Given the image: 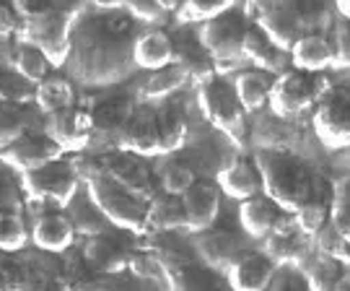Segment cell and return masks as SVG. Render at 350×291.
<instances>
[{
    "mask_svg": "<svg viewBox=\"0 0 350 291\" xmlns=\"http://www.w3.org/2000/svg\"><path fill=\"white\" fill-rule=\"evenodd\" d=\"M57 159H63V151L44 133H31V130H26L24 136H18L13 143L0 149V164L8 166L18 177L34 172L39 166L52 164Z\"/></svg>",
    "mask_w": 350,
    "mask_h": 291,
    "instance_id": "obj_13",
    "label": "cell"
},
{
    "mask_svg": "<svg viewBox=\"0 0 350 291\" xmlns=\"http://www.w3.org/2000/svg\"><path fill=\"white\" fill-rule=\"evenodd\" d=\"M75 229L65 211H44L34 218V224L29 229V242L42 250V253L60 255L70 250L75 242Z\"/></svg>",
    "mask_w": 350,
    "mask_h": 291,
    "instance_id": "obj_19",
    "label": "cell"
},
{
    "mask_svg": "<svg viewBox=\"0 0 350 291\" xmlns=\"http://www.w3.org/2000/svg\"><path fill=\"white\" fill-rule=\"evenodd\" d=\"M335 11L340 13V18H342V21H350V0H338Z\"/></svg>",
    "mask_w": 350,
    "mask_h": 291,
    "instance_id": "obj_49",
    "label": "cell"
},
{
    "mask_svg": "<svg viewBox=\"0 0 350 291\" xmlns=\"http://www.w3.org/2000/svg\"><path fill=\"white\" fill-rule=\"evenodd\" d=\"M198 107L215 130L237 146L247 143V112L237 99L234 84L226 76H211L198 84Z\"/></svg>",
    "mask_w": 350,
    "mask_h": 291,
    "instance_id": "obj_7",
    "label": "cell"
},
{
    "mask_svg": "<svg viewBox=\"0 0 350 291\" xmlns=\"http://www.w3.org/2000/svg\"><path fill=\"white\" fill-rule=\"evenodd\" d=\"M288 58H291L293 71L312 73V76L314 73H319V71H327V68H332V65H335L332 42H329L325 34H319V31L301 37L299 42L291 47Z\"/></svg>",
    "mask_w": 350,
    "mask_h": 291,
    "instance_id": "obj_27",
    "label": "cell"
},
{
    "mask_svg": "<svg viewBox=\"0 0 350 291\" xmlns=\"http://www.w3.org/2000/svg\"><path fill=\"white\" fill-rule=\"evenodd\" d=\"M18 188L21 185L13 182L11 169L0 164V211H16L18 214V208H21V203H18Z\"/></svg>",
    "mask_w": 350,
    "mask_h": 291,
    "instance_id": "obj_44",
    "label": "cell"
},
{
    "mask_svg": "<svg viewBox=\"0 0 350 291\" xmlns=\"http://www.w3.org/2000/svg\"><path fill=\"white\" fill-rule=\"evenodd\" d=\"M78 175H81V185L86 188L88 201L99 208L101 216L109 221V227L125 229L138 237L148 234V218H146L148 203H143L133 192L120 188L107 175H101L96 164L88 169H78Z\"/></svg>",
    "mask_w": 350,
    "mask_h": 291,
    "instance_id": "obj_5",
    "label": "cell"
},
{
    "mask_svg": "<svg viewBox=\"0 0 350 291\" xmlns=\"http://www.w3.org/2000/svg\"><path fill=\"white\" fill-rule=\"evenodd\" d=\"M146 218H148V234H176V231L187 229L182 201L174 195H166V192L161 195L156 192V198L146 208Z\"/></svg>",
    "mask_w": 350,
    "mask_h": 291,
    "instance_id": "obj_30",
    "label": "cell"
},
{
    "mask_svg": "<svg viewBox=\"0 0 350 291\" xmlns=\"http://www.w3.org/2000/svg\"><path fill=\"white\" fill-rule=\"evenodd\" d=\"M96 11H101L96 18H75L65 65L88 86H107L127 76L133 65V39L138 34H130L135 21L122 11V3L96 5Z\"/></svg>",
    "mask_w": 350,
    "mask_h": 291,
    "instance_id": "obj_1",
    "label": "cell"
},
{
    "mask_svg": "<svg viewBox=\"0 0 350 291\" xmlns=\"http://www.w3.org/2000/svg\"><path fill=\"white\" fill-rule=\"evenodd\" d=\"M11 63H13V71L21 78H26L29 84H34V86H37L39 81H44V78L50 76V68H52L50 60H47L37 47L24 45V42H16Z\"/></svg>",
    "mask_w": 350,
    "mask_h": 291,
    "instance_id": "obj_36",
    "label": "cell"
},
{
    "mask_svg": "<svg viewBox=\"0 0 350 291\" xmlns=\"http://www.w3.org/2000/svg\"><path fill=\"white\" fill-rule=\"evenodd\" d=\"M133 65L143 71H163L174 63V39L169 37L163 29H148L133 39V50H130Z\"/></svg>",
    "mask_w": 350,
    "mask_h": 291,
    "instance_id": "obj_22",
    "label": "cell"
},
{
    "mask_svg": "<svg viewBox=\"0 0 350 291\" xmlns=\"http://www.w3.org/2000/svg\"><path fill=\"white\" fill-rule=\"evenodd\" d=\"M63 291H148L143 281H130L125 276H101L94 270H75L60 279Z\"/></svg>",
    "mask_w": 350,
    "mask_h": 291,
    "instance_id": "obj_31",
    "label": "cell"
},
{
    "mask_svg": "<svg viewBox=\"0 0 350 291\" xmlns=\"http://www.w3.org/2000/svg\"><path fill=\"white\" fill-rule=\"evenodd\" d=\"M247 29H250V21H247V16L241 13L239 5H234L231 11L221 13L213 21L200 26L198 42L213 60L215 76H224L228 68H239V65L247 63L244 52H241Z\"/></svg>",
    "mask_w": 350,
    "mask_h": 291,
    "instance_id": "obj_8",
    "label": "cell"
},
{
    "mask_svg": "<svg viewBox=\"0 0 350 291\" xmlns=\"http://www.w3.org/2000/svg\"><path fill=\"white\" fill-rule=\"evenodd\" d=\"M18 31V16L13 5H0V39H8Z\"/></svg>",
    "mask_w": 350,
    "mask_h": 291,
    "instance_id": "obj_47",
    "label": "cell"
},
{
    "mask_svg": "<svg viewBox=\"0 0 350 291\" xmlns=\"http://www.w3.org/2000/svg\"><path fill=\"white\" fill-rule=\"evenodd\" d=\"M195 250H198L202 263L211 268V270H218V273H226L241 255L247 253L241 234L231 231V229H213V227L198 234Z\"/></svg>",
    "mask_w": 350,
    "mask_h": 291,
    "instance_id": "obj_16",
    "label": "cell"
},
{
    "mask_svg": "<svg viewBox=\"0 0 350 291\" xmlns=\"http://www.w3.org/2000/svg\"><path fill=\"white\" fill-rule=\"evenodd\" d=\"M332 201L350 205V172H345L342 177L332 182Z\"/></svg>",
    "mask_w": 350,
    "mask_h": 291,
    "instance_id": "obj_48",
    "label": "cell"
},
{
    "mask_svg": "<svg viewBox=\"0 0 350 291\" xmlns=\"http://www.w3.org/2000/svg\"><path fill=\"white\" fill-rule=\"evenodd\" d=\"M189 140L187 117L169 104L135 107V114L117 136V151L140 159H161L185 149Z\"/></svg>",
    "mask_w": 350,
    "mask_h": 291,
    "instance_id": "obj_2",
    "label": "cell"
},
{
    "mask_svg": "<svg viewBox=\"0 0 350 291\" xmlns=\"http://www.w3.org/2000/svg\"><path fill=\"white\" fill-rule=\"evenodd\" d=\"M329 208H332V182L314 177L312 195L293 214V224L306 240H314L329 224Z\"/></svg>",
    "mask_w": 350,
    "mask_h": 291,
    "instance_id": "obj_26",
    "label": "cell"
},
{
    "mask_svg": "<svg viewBox=\"0 0 350 291\" xmlns=\"http://www.w3.org/2000/svg\"><path fill=\"white\" fill-rule=\"evenodd\" d=\"M241 13L247 21L254 24L260 31H265L273 39V45L283 52H291V47L306 34H314V18L317 8L309 3H286V0H265L254 5H244Z\"/></svg>",
    "mask_w": 350,
    "mask_h": 291,
    "instance_id": "obj_6",
    "label": "cell"
},
{
    "mask_svg": "<svg viewBox=\"0 0 350 291\" xmlns=\"http://www.w3.org/2000/svg\"><path fill=\"white\" fill-rule=\"evenodd\" d=\"M332 52H335V65L350 68V21L340 18L335 26V39H332Z\"/></svg>",
    "mask_w": 350,
    "mask_h": 291,
    "instance_id": "obj_46",
    "label": "cell"
},
{
    "mask_svg": "<svg viewBox=\"0 0 350 291\" xmlns=\"http://www.w3.org/2000/svg\"><path fill=\"white\" fill-rule=\"evenodd\" d=\"M283 216L286 214L265 195H254L250 201L239 203V224L244 229V234H250L254 240H265Z\"/></svg>",
    "mask_w": 350,
    "mask_h": 291,
    "instance_id": "obj_28",
    "label": "cell"
},
{
    "mask_svg": "<svg viewBox=\"0 0 350 291\" xmlns=\"http://www.w3.org/2000/svg\"><path fill=\"white\" fill-rule=\"evenodd\" d=\"M278 268L260 250H247L224 276L231 291H265Z\"/></svg>",
    "mask_w": 350,
    "mask_h": 291,
    "instance_id": "obj_20",
    "label": "cell"
},
{
    "mask_svg": "<svg viewBox=\"0 0 350 291\" xmlns=\"http://www.w3.org/2000/svg\"><path fill=\"white\" fill-rule=\"evenodd\" d=\"M296 270L304 276L309 291H340V283H342L348 266H342L335 257L309 247L306 255L301 257V263L296 266Z\"/></svg>",
    "mask_w": 350,
    "mask_h": 291,
    "instance_id": "obj_24",
    "label": "cell"
},
{
    "mask_svg": "<svg viewBox=\"0 0 350 291\" xmlns=\"http://www.w3.org/2000/svg\"><path fill=\"white\" fill-rule=\"evenodd\" d=\"M213 182L218 185L221 195H228L239 203L250 201L254 195H262V177H260L254 162H247V159H234L231 164H226Z\"/></svg>",
    "mask_w": 350,
    "mask_h": 291,
    "instance_id": "obj_23",
    "label": "cell"
},
{
    "mask_svg": "<svg viewBox=\"0 0 350 291\" xmlns=\"http://www.w3.org/2000/svg\"><path fill=\"white\" fill-rule=\"evenodd\" d=\"M29 244V229L21 214L16 211H0V253L16 255Z\"/></svg>",
    "mask_w": 350,
    "mask_h": 291,
    "instance_id": "obj_37",
    "label": "cell"
},
{
    "mask_svg": "<svg viewBox=\"0 0 350 291\" xmlns=\"http://www.w3.org/2000/svg\"><path fill=\"white\" fill-rule=\"evenodd\" d=\"M13 11L18 16V42L37 47L52 68H63L70 55V34L78 11L55 8L50 3H13Z\"/></svg>",
    "mask_w": 350,
    "mask_h": 291,
    "instance_id": "obj_3",
    "label": "cell"
},
{
    "mask_svg": "<svg viewBox=\"0 0 350 291\" xmlns=\"http://www.w3.org/2000/svg\"><path fill=\"white\" fill-rule=\"evenodd\" d=\"M135 114V101L127 94H117V97H107V99L96 101L88 117H91V127H94V138H114L122 133V127L130 123V117Z\"/></svg>",
    "mask_w": 350,
    "mask_h": 291,
    "instance_id": "obj_21",
    "label": "cell"
},
{
    "mask_svg": "<svg viewBox=\"0 0 350 291\" xmlns=\"http://www.w3.org/2000/svg\"><path fill=\"white\" fill-rule=\"evenodd\" d=\"M187 78V81H195L200 84L205 78L215 76V68H213V60L208 58V52L202 50V45L198 42V37H182L174 39V63H172Z\"/></svg>",
    "mask_w": 350,
    "mask_h": 291,
    "instance_id": "obj_29",
    "label": "cell"
},
{
    "mask_svg": "<svg viewBox=\"0 0 350 291\" xmlns=\"http://www.w3.org/2000/svg\"><path fill=\"white\" fill-rule=\"evenodd\" d=\"M156 175V185H161V192L166 195H174V198H182L185 192L189 190V185L195 182V172L187 162H182L179 156H161L159 159V166L153 169Z\"/></svg>",
    "mask_w": 350,
    "mask_h": 291,
    "instance_id": "obj_34",
    "label": "cell"
},
{
    "mask_svg": "<svg viewBox=\"0 0 350 291\" xmlns=\"http://www.w3.org/2000/svg\"><path fill=\"white\" fill-rule=\"evenodd\" d=\"M182 81H187V78L182 76L174 65H169V68H163V71L150 73V78L143 81L140 97H143L146 101H159V104H161L169 94H174V91L182 86Z\"/></svg>",
    "mask_w": 350,
    "mask_h": 291,
    "instance_id": "obj_39",
    "label": "cell"
},
{
    "mask_svg": "<svg viewBox=\"0 0 350 291\" xmlns=\"http://www.w3.org/2000/svg\"><path fill=\"white\" fill-rule=\"evenodd\" d=\"M26 133V114L24 107H11V104H0V149L8 146L18 136Z\"/></svg>",
    "mask_w": 350,
    "mask_h": 291,
    "instance_id": "obj_42",
    "label": "cell"
},
{
    "mask_svg": "<svg viewBox=\"0 0 350 291\" xmlns=\"http://www.w3.org/2000/svg\"><path fill=\"white\" fill-rule=\"evenodd\" d=\"M237 3H231V0H226V3H182V5H176L174 13H172V18H174L176 24H208L213 21L215 16H221V13L231 11Z\"/></svg>",
    "mask_w": 350,
    "mask_h": 291,
    "instance_id": "obj_40",
    "label": "cell"
},
{
    "mask_svg": "<svg viewBox=\"0 0 350 291\" xmlns=\"http://www.w3.org/2000/svg\"><path fill=\"white\" fill-rule=\"evenodd\" d=\"M179 201L185 208L187 231H192V234H200L205 229H211L221 214V190L213 179L198 177Z\"/></svg>",
    "mask_w": 350,
    "mask_h": 291,
    "instance_id": "obj_18",
    "label": "cell"
},
{
    "mask_svg": "<svg viewBox=\"0 0 350 291\" xmlns=\"http://www.w3.org/2000/svg\"><path fill=\"white\" fill-rule=\"evenodd\" d=\"M0 291H24V266L5 253H0Z\"/></svg>",
    "mask_w": 350,
    "mask_h": 291,
    "instance_id": "obj_43",
    "label": "cell"
},
{
    "mask_svg": "<svg viewBox=\"0 0 350 291\" xmlns=\"http://www.w3.org/2000/svg\"><path fill=\"white\" fill-rule=\"evenodd\" d=\"M314 133L329 151L350 149V89L329 86L314 107Z\"/></svg>",
    "mask_w": 350,
    "mask_h": 291,
    "instance_id": "obj_10",
    "label": "cell"
},
{
    "mask_svg": "<svg viewBox=\"0 0 350 291\" xmlns=\"http://www.w3.org/2000/svg\"><path fill=\"white\" fill-rule=\"evenodd\" d=\"M133 255L135 250L114 231L88 237L81 250V257L88 270L101 273V276H125L133 266Z\"/></svg>",
    "mask_w": 350,
    "mask_h": 291,
    "instance_id": "obj_14",
    "label": "cell"
},
{
    "mask_svg": "<svg viewBox=\"0 0 350 291\" xmlns=\"http://www.w3.org/2000/svg\"><path fill=\"white\" fill-rule=\"evenodd\" d=\"M21 182V190L39 203H52L57 208H68L70 201L81 192V175H78V166L57 159L52 164H44L18 177Z\"/></svg>",
    "mask_w": 350,
    "mask_h": 291,
    "instance_id": "obj_9",
    "label": "cell"
},
{
    "mask_svg": "<svg viewBox=\"0 0 350 291\" xmlns=\"http://www.w3.org/2000/svg\"><path fill=\"white\" fill-rule=\"evenodd\" d=\"M254 166L262 177V195L275 203L283 214L293 216L309 201L314 175L301 159L273 149H260L254 153Z\"/></svg>",
    "mask_w": 350,
    "mask_h": 291,
    "instance_id": "obj_4",
    "label": "cell"
},
{
    "mask_svg": "<svg viewBox=\"0 0 350 291\" xmlns=\"http://www.w3.org/2000/svg\"><path fill=\"white\" fill-rule=\"evenodd\" d=\"M0 104H11V107H26L34 104V84H29L16 71L0 68Z\"/></svg>",
    "mask_w": 350,
    "mask_h": 291,
    "instance_id": "obj_38",
    "label": "cell"
},
{
    "mask_svg": "<svg viewBox=\"0 0 350 291\" xmlns=\"http://www.w3.org/2000/svg\"><path fill=\"white\" fill-rule=\"evenodd\" d=\"M319 84L322 81L312 73H301V71L288 68L286 73L273 78V89H270L267 104L278 117H296L304 110H309L312 104H317L319 97L325 94L319 89Z\"/></svg>",
    "mask_w": 350,
    "mask_h": 291,
    "instance_id": "obj_11",
    "label": "cell"
},
{
    "mask_svg": "<svg viewBox=\"0 0 350 291\" xmlns=\"http://www.w3.org/2000/svg\"><path fill=\"white\" fill-rule=\"evenodd\" d=\"M176 5H166V3H150V0H143V3H122V11L135 21V24H146L150 29H156L159 24H163L172 13H174Z\"/></svg>",
    "mask_w": 350,
    "mask_h": 291,
    "instance_id": "obj_41",
    "label": "cell"
},
{
    "mask_svg": "<svg viewBox=\"0 0 350 291\" xmlns=\"http://www.w3.org/2000/svg\"><path fill=\"white\" fill-rule=\"evenodd\" d=\"M273 78L270 73H262V71H254V68H247V71H239L234 76V91H237V99L241 104L244 112H257L260 107L267 104V97H270V89H273Z\"/></svg>",
    "mask_w": 350,
    "mask_h": 291,
    "instance_id": "obj_32",
    "label": "cell"
},
{
    "mask_svg": "<svg viewBox=\"0 0 350 291\" xmlns=\"http://www.w3.org/2000/svg\"><path fill=\"white\" fill-rule=\"evenodd\" d=\"M244 60L254 65V71H262V73H270V76H280L288 71V52H283L280 47L273 45V39L267 37L265 31H260L254 24H250L247 34H244Z\"/></svg>",
    "mask_w": 350,
    "mask_h": 291,
    "instance_id": "obj_25",
    "label": "cell"
},
{
    "mask_svg": "<svg viewBox=\"0 0 350 291\" xmlns=\"http://www.w3.org/2000/svg\"><path fill=\"white\" fill-rule=\"evenodd\" d=\"M101 175L117 182L120 188H125L127 192H133L135 198H140L143 203H150L156 198V175L140 156L125 151H114L101 156L96 162Z\"/></svg>",
    "mask_w": 350,
    "mask_h": 291,
    "instance_id": "obj_12",
    "label": "cell"
},
{
    "mask_svg": "<svg viewBox=\"0 0 350 291\" xmlns=\"http://www.w3.org/2000/svg\"><path fill=\"white\" fill-rule=\"evenodd\" d=\"M34 104L44 112V117L60 112V110H68V107H75V86L70 84V78L50 73L44 81H39L34 86Z\"/></svg>",
    "mask_w": 350,
    "mask_h": 291,
    "instance_id": "obj_33",
    "label": "cell"
},
{
    "mask_svg": "<svg viewBox=\"0 0 350 291\" xmlns=\"http://www.w3.org/2000/svg\"><path fill=\"white\" fill-rule=\"evenodd\" d=\"M68 218H70V224H73L75 234H83V237H96V234H104V231H109V221L101 216V211L94 205V203L88 201L86 192H78L70 205H68Z\"/></svg>",
    "mask_w": 350,
    "mask_h": 291,
    "instance_id": "obj_35",
    "label": "cell"
},
{
    "mask_svg": "<svg viewBox=\"0 0 350 291\" xmlns=\"http://www.w3.org/2000/svg\"><path fill=\"white\" fill-rule=\"evenodd\" d=\"M265 291H309L306 289V281L301 276L296 268H278L273 281L267 283Z\"/></svg>",
    "mask_w": 350,
    "mask_h": 291,
    "instance_id": "obj_45",
    "label": "cell"
},
{
    "mask_svg": "<svg viewBox=\"0 0 350 291\" xmlns=\"http://www.w3.org/2000/svg\"><path fill=\"white\" fill-rule=\"evenodd\" d=\"M42 133L63 153L86 151L94 143L91 117H88V110H81V107H68L55 114H47Z\"/></svg>",
    "mask_w": 350,
    "mask_h": 291,
    "instance_id": "obj_15",
    "label": "cell"
},
{
    "mask_svg": "<svg viewBox=\"0 0 350 291\" xmlns=\"http://www.w3.org/2000/svg\"><path fill=\"white\" fill-rule=\"evenodd\" d=\"M309 250V240L301 234L293 216H283L278 221V227L262 240V250L260 253L273 263L275 268H296L301 263V257Z\"/></svg>",
    "mask_w": 350,
    "mask_h": 291,
    "instance_id": "obj_17",
    "label": "cell"
}]
</instances>
